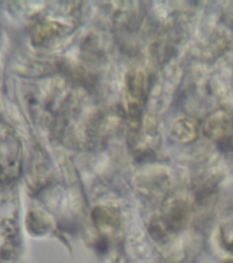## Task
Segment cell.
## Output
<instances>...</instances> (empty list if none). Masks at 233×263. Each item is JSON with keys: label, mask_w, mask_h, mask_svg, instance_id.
I'll list each match as a JSON object with an SVG mask.
<instances>
[{"label": "cell", "mask_w": 233, "mask_h": 263, "mask_svg": "<svg viewBox=\"0 0 233 263\" xmlns=\"http://www.w3.org/2000/svg\"><path fill=\"white\" fill-rule=\"evenodd\" d=\"M226 233H228V234H230V235H233L232 232H231V230H230H230H228V232ZM226 237H227V238H226V239H227V242L225 243H227V245L230 246V243L232 242L233 239H231V237L229 236V235H226Z\"/></svg>", "instance_id": "1"}, {"label": "cell", "mask_w": 233, "mask_h": 263, "mask_svg": "<svg viewBox=\"0 0 233 263\" xmlns=\"http://www.w3.org/2000/svg\"><path fill=\"white\" fill-rule=\"evenodd\" d=\"M227 263H233V262H227Z\"/></svg>", "instance_id": "2"}]
</instances>
